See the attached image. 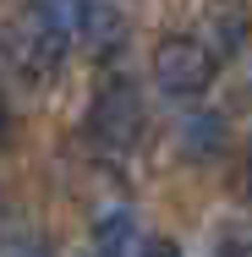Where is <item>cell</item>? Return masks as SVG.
I'll return each instance as SVG.
<instances>
[{
    "instance_id": "5b68a950",
    "label": "cell",
    "mask_w": 252,
    "mask_h": 257,
    "mask_svg": "<svg viewBox=\"0 0 252 257\" xmlns=\"http://www.w3.org/2000/svg\"><path fill=\"white\" fill-rule=\"evenodd\" d=\"M137 252V230H132V213H104L94 224V241H88V257H132Z\"/></svg>"
},
{
    "instance_id": "6da1fadb",
    "label": "cell",
    "mask_w": 252,
    "mask_h": 257,
    "mask_svg": "<svg viewBox=\"0 0 252 257\" xmlns=\"http://www.w3.org/2000/svg\"><path fill=\"white\" fill-rule=\"evenodd\" d=\"M71 50V39L55 28V17L44 6H28L22 17H11V28L0 33V55L11 60V71L17 77H28V82H44L60 71V60Z\"/></svg>"
},
{
    "instance_id": "8992f818",
    "label": "cell",
    "mask_w": 252,
    "mask_h": 257,
    "mask_svg": "<svg viewBox=\"0 0 252 257\" xmlns=\"http://www.w3.org/2000/svg\"><path fill=\"white\" fill-rule=\"evenodd\" d=\"M208 22H214V33H219V44H214V60H219V55H230L241 39H247V28H252V17H247V6H241V0H219Z\"/></svg>"
},
{
    "instance_id": "ba28073f",
    "label": "cell",
    "mask_w": 252,
    "mask_h": 257,
    "mask_svg": "<svg viewBox=\"0 0 252 257\" xmlns=\"http://www.w3.org/2000/svg\"><path fill=\"white\" fill-rule=\"evenodd\" d=\"M241 192L252 197V143H247V154H241Z\"/></svg>"
},
{
    "instance_id": "52a82bcc",
    "label": "cell",
    "mask_w": 252,
    "mask_h": 257,
    "mask_svg": "<svg viewBox=\"0 0 252 257\" xmlns=\"http://www.w3.org/2000/svg\"><path fill=\"white\" fill-rule=\"evenodd\" d=\"M137 257H181V246H176V241H148Z\"/></svg>"
},
{
    "instance_id": "9c48e42d",
    "label": "cell",
    "mask_w": 252,
    "mask_h": 257,
    "mask_svg": "<svg viewBox=\"0 0 252 257\" xmlns=\"http://www.w3.org/2000/svg\"><path fill=\"white\" fill-rule=\"evenodd\" d=\"M6 137H11V104H6V93H0V148H6Z\"/></svg>"
},
{
    "instance_id": "7a4b0ae2",
    "label": "cell",
    "mask_w": 252,
    "mask_h": 257,
    "mask_svg": "<svg viewBox=\"0 0 252 257\" xmlns=\"http://www.w3.org/2000/svg\"><path fill=\"white\" fill-rule=\"evenodd\" d=\"M82 132H88V143L104 148V154H126L137 137H143V99H137V88L132 82H104L94 104H88V120H82Z\"/></svg>"
},
{
    "instance_id": "3957f363",
    "label": "cell",
    "mask_w": 252,
    "mask_h": 257,
    "mask_svg": "<svg viewBox=\"0 0 252 257\" xmlns=\"http://www.w3.org/2000/svg\"><path fill=\"white\" fill-rule=\"evenodd\" d=\"M214 71H219V60L214 50L192 39V33H170L159 50H153V82H159V93H170V99H198L203 88L214 82Z\"/></svg>"
},
{
    "instance_id": "277c9868",
    "label": "cell",
    "mask_w": 252,
    "mask_h": 257,
    "mask_svg": "<svg viewBox=\"0 0 252 257\" xmlns=\"http://www.w3.org/2000/svg\"><path fill=\"white\" fill-rule=\"evenodd\" d=\"M55 17V28L71 39V44H88V50H104L121 39V17L110 0H39Z\"/></svg>"
}]
</instances>
